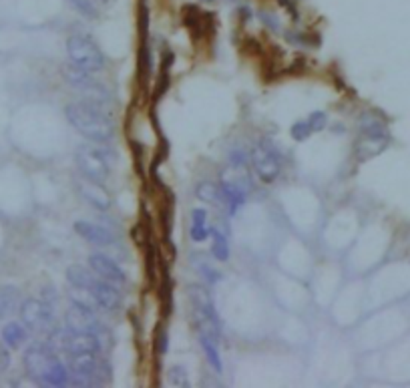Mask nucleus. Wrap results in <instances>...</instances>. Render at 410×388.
<instances>
[{
  "label": "nucleus",
  "mask_w": 410,
  "mask_h": 388,
  "mask_svg": "<svg viewBox=\"0 0 410 388\" xmlns=\"http://www.w3.org/2000/svg\"><path fill=\"white\" fill-rule=\"evenodd\" d=\"M66 121L77 133L91 143H107L115 135V125L105 115L101 107L93 101H75L64 107Z\"/></svg>",
  "instance_id": "1"
},
{
  "label": "nucleus",
  "mask_w": 410,
  "mask_h": 388,
  "mask_svg": "<svg viewBox=\"0 0 410 388\" xmlns=\"http://www.w3.org/2000/svg\"><path fill=\"white\" fill-rule=\"evenodd\" d=\"M308 123H310V127H312L314 133H320V131H324L326 125H328V115H326L324 111H314V113H310Z\"/></svg>",
  "instance_id": "28"
},
{
  "label": "nucleus",
  "mask_w": 410,
  "mask_h": 388,
  "mask_svg": "<svg viewBox=\"0 0 410 388\" xmlns=\"http://www.w3.org/2000/svg\"><path fill=\"white\" fill-rule=\"evenodd\" d=\"M97 274H93L91 267L79 266V264H73V266L66 267V282L71 284V288H79V290H89L93 292V286L97 282Z\"/></svg>",
  "instance_id": "18"
},
{
  "label": "nucleus",
  "mask_w": 410,
  "mask_h": 388,
  "mask_svg": "<svg viewBox=\"0 0 410 388\" xmlns=\"http://www.w3.org/2000/svg\"><path fill=\"white\" fill-rule=\"evenodd\" d=\"M93 296L97 300V306L107 310V312H113L117 308L121 306V294L119 290L113 286L111 282L102 280V278H97L95 286H93Z\"/></svg>",
  "instance_id": "17"
},
{
  "label": "nucleus",
  "mask_w": 410,
  "mask_h": 388,
  "mask_svg": "<svg viewBox=\"0 0 410 388\" xmlns=\"http://www.w3.org/2000/svg\"><path fill=\"white\" fill-rule=\"evenodd\" d=\"M169 382L173 387H189V378H187V372H185L184 367H171L169 368Z\"/></svg>",
  "instance_id": "27"
},
{
  "label": "nucleus",
  "mask_w": 410,
  "mask_h": 388,
  "mask_svg": "<svg viewBox=\"0 0 410 388\" xmlns=\"http://www.w3.org/2000/svg\"><path fill=\"white\" fill-rule=\"evenodd\" d=\"M167 344H169V338H167V330L163 326L155 330V354L159 356H165L167 354Z\"/></svg>",
  "instance_id": "29"
},
{
  "label": "nucleus",
  "mask_w": 410,
  "mask_h": 388,
  "mask_svg": "<svg viewBox=\"0 0 410 388\" xmlns=\"http://www.w3.org/2000/svg\"><path fill=\"white\" fill-rule=\"evenodd\" d=\"M24 370L39 385L64 387L69 382V370L48 344L28 346V350L24 352Z\"/></svg>",
  "instance_id": "2"
},
{
  "label": "nucleus",
  "mask_w": 410,
  "mask_h": 388,
  "mask_svg": "<svg viewBox=\"0 0 410 388\" xmlns=\"http://www.w3.org/2000/svg\"><path fill=\"white\" fill-rule=\"evenodd\" d=\"M77 185H79V191H81L82 197L93 205L95 209L107 211V209L111 207V195L107 193V189L102 187V184L93 182V179H89V177L82 175Z\"/></svg>",
  "instance_id": "15"
},
{
  "label": "nucleus",
  "mask_w": 410,
  "mask_h": 388,
  "mask_svg": "<svg viewBox=\"0 0 410 388\" xmlns=\"http://www.w3.org/2000/svg\"><path fill=\"white\" fill-rule=\"evenodd\" d=\"M28 340L26 334V326L19 324V322H8L6 326L2 328V342L10 350H19V348Z\"/></svg>",
  "instance_id": "19"
},
{
  "label": "nucleus",
  "mask_w": 410,
  "mask_h": 388,
  "mask_svg": "<svg viewBox=\"0 0 410 388\" xmlns=\"http://www.w3.org/2000/svg\"><path fill=\"white\" fill-rule=\"evenodd\" d=\"M62 73H64V79H66V82H69L71 87L79 89V91L87 93V95H93L95 99H102V97H105V91H102L101 85L91 77V73L82 71L77 64L69 62V64L64 67ZM93 97H91V99H93Z\"/></svg>",
  "instance_id": "13"
},
{
  "label": "nucleus",
  "mask_w": 410,
  "mask_h": 388,
  "mask_svg": "<svg viewBox=\"0 0 410 388\" xmlns=\"http://www.w3.org/2000/svg\"><path fill=\"white\" fill-rule=\"evenodd\" d=\"M195 193H197V200H199V202L215 204V202L220 200V195H222V187H217V185L211 184V182H204V184L197 185Z\"/></svg>",
  "instance_id": "23"
},
{
  "label": "nucleus",
  "mask_w": 410,
  "mask_h": 388,
  "mask_svg": "<svg viewBox=\"0 0 410 388\" xmlns=\"http://www.w3.org/2000/svg\"><path fill=\"white\" fill-rule=\"evenodd\" d=\"M314 131H312V127H310V123L308 119H302V121H296L292 125V129H289V135H292V139L294 141H298V143H302V141H306L308 137L312 135Z\"/></svg>",
  "instance_id": "24"
},
{
  "label": "nucleus",
  "mask_w": 410,
  "mask_h": 388,
  "mask_svg": "<svg viewBox=\"0 0 410 388\" xmlns=\"http://www.w3.org/2000/svg\"><path fill=\"white\" fill-rule=\"evenodd\" d=\"M69 4H71L77 12H81L84 19H91V21H93V19L99 17V12H97L93 0H69Z\"/></svg>",
  "instance_id": "25"
},
{
  "label": "nucleus",
  "mask_w": 410,
  "mask_h": 388,
  "mask_svg": "<svg viewBox=\"0 0 410 388\" xmlns=\"http://www.w3.org/2000/svg\"><path fill=\"white\" fill-rule=\"evenodd\" d=\"M8 364H10V354H8L6 346L0 342V374L8 368Z\"/></svg>",
  "instance_id": "30"
},
{
  "label": "nucleus",
  "mask_w": 410,
  "mask_h": 388,
  "mask_svg": "<svg viewBox=\"0 0 410 388\" xmlns=\"http://www.w3.org/2000/svg\"><path fill=\"white\" fill-rule=\"evenodd\" d=\"M64 322L66 328L73 332H91V334H99L102 330L99 318L93 314V308L81 306V304H71V308L64 314Z\"/></svg>",
  "instance_id": "12"
},
{
  "label": "nucleus",
  "mask_w": 410,
  "mask_h": 388,
  "mask_svg": "<svg viewBox=\"0 0 410 388\" xmlns=\"http://www.w3.org/2000/svg\"><path fill=\"white\" fill-rule=\"evenodd\" d=\"M99 352H84L71 356L69 370L75 376V380H79L82 385H93V382H105L109 378L107 367L102 364L97 356Z\"/></svg>",
  "instance_id": "10"
},
{
  "label": "nucleus",
  "mask_w": 410,
  "mask_h": 388,
  "mask_svg": "<svg viewBox=\"0 0 410 388\" xmlns=\"http://www.w3.org/2000/svg\"><path fill=\"white\" fill-rule=\"evenodd\" d=\"M66 53H69V61L77 64L79 69L87 73H99L105 69V55L101 53L99 44L93 41L89 35H73L66 41Z\"/></svg>",
  "instance_id": "6"
},
{
  "label": "nucleus",
  "mask_w": 410,
  "mask_h": 388,
  "mask_svg": "<svg viewBox=\"0 0 410 388\" xmlns=\"http://www.w3.org/2000/svg\"><path fill=\"white\" fill-rule=\"evenodd\" d=\"M19 312H21L22 324L30 332H48L53 326V310L46 302L28 298L22 302Z\"/></svg>",
  "instance_id": "11"
},
{
  "label": "nucleus",
  "mask_w": 410,
  "mask_h": 388,
  "mask_svg": "<svg viewBox=\"0 0 410 388\" xmlns=\"http://www.w3.org/2000/svg\"><path fill=\"white\" fill-rule=\"evenodd\" d=\"M202 2H215V0H202Z\"/></svg>",
  "instance_id": "32"
},
{
  "label": "nucleus",
  "mask_w": 410,
  "mask_h": 388,
  "mask_svg": "<svg viewBox=\"0 0 410 388\" xmlns=\"http://www.w3.org/2000/svg\"><path fill=\"white\" fill-rule=\"evenodd\" d=\"M73 229L77 231V236H81L84 242H89V244L93 245H109L113 244V233L109 231V229H105L102 225L99 224H93V222H75L73 225Z\"/></svg>",
  "instance_id": "16"
},
{
  "label": "nucleus",
  "mask_w": 410,
  "mask_h": 388,
  "mask_svg": "<svg viewBox=\"0 0 410 388\" xmlns=\"http://www.w3.org/2000/svg\"><path fill=\"white\" fill-rule=\"evenodd\" d=\"M211 233H213V229L205 222H193L191 229H189V236H191L193 242H205Z\"/></svg>",
  "instance_id": "26"
},
{
  "label": "nucleus",
  "mask_w": 410,
  "mask_h": 388,
  "mask_svg": "<svg viewBox=\"0 0 410 388\" xmlns=\"http://www.w3.org/2000/svg\"><path fill=\"white\" fill-rule=\"evenodd\" d=\"M89 267L99 278L111 282V284H125L127 282V276H125L121 266L115 260H111L109 256H105V254H91L89 256Z\"/></svg>",
  "instance_id": "14"
},
{
  "label": "nucleus",
  "mask_w": 410,
  "mask_h": 388,
  "mask_svg": "<svg viewBox=\"0 0 410 388\" xmlns=\"http://www.w3.org/2000/svg\"><path fill=\"white\" fill-rule=\"evenodd\" d=\"M75 159H77V167H79L81 175L102 184L111 175V164H113L115 155L109 149L99 147V145H81L77 149Z\"/></svg>",
  "instance_id": "5"
},
{
  "label": "nucleus",
  "mask_w": 410,
  "mask_h": 388,
  "mask_svg": "<svg viewBox=\"0 0 410 388\" xmlns=\"http://www.w3.org/2000/svg\"><path fill=\"white\" fill-rule=\"evenodd\" d=\"M249 187H251V182H249V173L246 171L244 164H233L231 161L222 171V195L229 205L231 215L246 204Z\"/></svg>",
  "instance_id": "7"
},
{
  "label": "nucleus",
  "mask_w": 410,
  "mask_h": 388,
  "mask_svg": "<svg viewBox=\"0 0 410 388\" xmlns=\"http://www.w3.org/2000/svg\"><path fill=\"white\" fill-rule=\"evenodd\" d=\"M189 300H191V308H193V322L197 328V334H204V336H209L211 340L220 342V338H222L220 320H217L209 292L205 290V286L193 284V286H189Z\"/></svg>",
  "instance_id": "3"
},
{
  "label": "nucleus",
  "mask_w": 410,
  "mask_h": 388,
  "mask_svg": "<svg viewBox=\"0 0 410 388\" xmlns=\"http://www.w3.org/2000/svg\"><path fill=\"white\" fill-rule=\"evenodd\" d=\"M389 143V133L384 123H380L372 115H364L360 121V139L356 141L354 155L358 161H368L380 155Z\"/></svg>",
  "instance_id": "4"
},
{
  "label": "nucleus",
  "mask_w": 410,
  "mask_h": 388,
  "mask_svg": "<svg viewBox=\"0 0 410 388\" xmlns=\"http://www.w3.org/2000/svg\"><path fill=\"white\" fill-rule=\"evenodd\" d=\"M249 161L256 175L264 184H274L282 171V155L269 139H260L258 145H253Z\"/></svg>",
  "instance_id": "9"
},
{
  "label": "nucleus",
  "mask_w": 410,
  "mask_h": 388,
  "mask_svg": "<svg viewBox=\"0 0 410 388\" xmlns=\"http://www.w3.org/2000/svg\"><path fill=\"white\" fill-rule=\"evenodd\" d=\"M48 346L55 352H64L69 356H77L84 352H99L101 338L91 332H73V330H55L48 338Z\"/></svg>",
  "instance_id": "8"
},
{
  "label": "nucleus",
  "mask_w": 410,
  "mask_h": 388,
  "mask_svg": "<svg viewBox=\"0 0 410 388\" xmlns=\"http://www.w3.org/2000/svg\"><path fill=\"white\" fill-rule=\"evenodd\" d=\"M191 220H193V222H207V209H204V207H195V209L191 211Z\"/></svg>",
  "instance_id": "31"
},
{
  "label": "nucleus",
  "mask_w": 410,
  "mask_h": 388,
  "mask_svg": "<svg viewBox=\"0 0 410 388\" xmlns=\"http://www.w3.org/2000/svg\"><path fill=\"white\" fill-rule=\"evenodd\" d=\"M21 302V294L17 286H0V320L8 318Z\"/></svg>",
  "instance_id": "20"
},
{
  "label": "nucleus",
  "mask_w": 410,
  "mask_h": 388,
  "mask_svg": "<svg viewBox=\"0 0 410 388\" xmlns=\"http://www.w3.org/2000/svg\"><path fill=\"white\" fill-rule=\"evenodd\" d=\"M199 344H202V348H204L207 362L213 367V370H215V372H222V370H224V362H222V354H220V348H217V344H220V342L211 340L209 336L199 334Z\"/></svg>",
  "instance_id": "21"
},
{
  "label": "nucleus",
  "mask_w": 410,
  "mask_h": 388,
  "mask_svg": "<svg viewBox=\"0 0 410 388\" xmlns=\"http://www.w3.org/2000/svg\"><path fill=\"white\" fill-rule=\"evenodd\" d=\"M213 242H211V256L217 260V262H227L229 260V244H227V238L222 233V231H215L211 233Z\"/></svg>",
  "instance_id": "22"
}]
</instances>
